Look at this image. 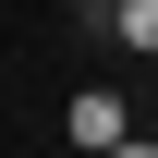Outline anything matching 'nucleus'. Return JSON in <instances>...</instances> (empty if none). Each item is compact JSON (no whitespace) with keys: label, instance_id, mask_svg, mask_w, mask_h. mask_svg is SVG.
Wrapping results in <instances>:
<instances>
[{"label":"nucleus","instance_id":"1","mask_svg":"<svg viewBox=\"0 0 158 158\" xmlns=\"http://www.w3.org/2000/svg\"><path fill=\"white\" fill-rule=\"evenodd\" d=\"M61 134L98 158V146H122V134H134V122H122V98H110V85H73V98H61Z\"/></svg>","mask_w":158,"mask_h":158},{"label":"nucleus","instance_id":"2","mask_svg":"<svg viewBox=\"0 0 158 158\" xmlns=\"http://www.w3.org/2000/svg\"><path fill=\"white\" fill-rule=\"evenodd\" d=\"M110 37L122 49H158V0H110Z\"/></svg>","mask_w":158,"mask_h":158},{"label":"nucleus","instance_id":"3","mask_svg":"<svg viewBox=\"0 0 158 158\" xmlns=\"http://www.w3.org/2000/svg\"><path fill=\"white\" fill-rule=\"evenodd\" d=\"M98 158H158V146H146V134H122V146H98Z\"/></svg>","mask_w":158,"mask_h":158},{"label":"nucleus","instance_id":"4","mask_svg":"<svg viewBox=\"0 0 158 158\" xmlns=\"http://www.w3.org/2000/svg\"><path fill=\"white\" fill-rule=\"evenodd\" d=\"M146 146H158V134H146Z\"/></svg>","mask_w":158,"mask_h":158}]
</instances>
